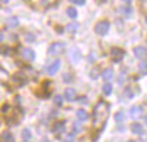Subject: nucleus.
<instances>
[{"instance_id":"1","label":"nucleus","mask_w":147,"mask_h":142,"mask_svg":"<svg viewBox=\"0 0 147 142\" xmlns=\"http://www.w3.org/2000/svg\"><path fill=\"white\" fill-rule=\"evenodd\" d=\"M109 114V104L105 101H99L94 106V111H93V123L94 127H99L100 124H103L107 118Z\"/></svg>"},{"instance_id":"2","label":"nucleus","mask_w":147,"mask_h":142,"mask_svg":"<svg viewBox=\"0 0 147 142\" xmlns=\"http://www.w3.org/2000/svg\"><path fill=\"white\" fill-rule=\"evenodd\" d=\"M65 43L63 42H55V43H52L50 44V47L47 49V52H49V55H62L63 52H65Z\"/></svg>"},{"instance_id":"3","label":"nucleus","mask_w":147,"mask_h":142,"mask_svg":"<svg viewBox=\"0 0 147 142\" xmlns=\"http://www.w3.org/2000/svg\"><path fill=\"white\" fill-rule=\"evenodd\" d=\"M110 28V24L107 21H100L99 24H96V27H94V31L99 34V36H106L107 31Z\"/></svg>"},{"instance_id":"4","label":"nucleus","mask_w":147,"mask_h":142,"mask_svg":"<svg viewBox=\"0 0 147 142\" xmlns=\"http://www.w3.org/2000/svg\"><path fill=\"white\" fill-rule=\"evenodd\" d=\"M124 55H125V51L121 49V47H112V51H110V56H112L115 62H119L124 58Z\"/></svg>"},{"instance_id":"5","label":"nucleus","mask_w":147,"mask_h":142,"mask_svg":"<svg viewBox=\"0 0 147 142\" xmlns=\"http://www.w3.org/2000/svg\"><path fill=\"white\" fill-rule=\"evenodd\" d=\"M60 65H62V64H60L59 59H55V61L47 67V73H49V74H56L57 71L60 70Z\"/></svg>"},{"instance_id":"6","label":"nucleus","mask_w":147,"mask_h":142,"mask_svg":"<svg viewBox=\"0 0 147 142\" xmlns=\"http://www.w3.org/2000/svg\"><path fill=\"white\" fill-rule=\"evenodd\" d=\"M134 55H136L138 59H144L147 56V47H144V46L134 47Z\"/></svg>"},{"instance_id":"7","label":"nucleus","mask_w":147,"mask_h":142,"mask_svg":"<svg viewBox=\"0 0 147 142\" xmlns=\"http://www.w3.org/2000/svg\"><path fill=\"white\" fill-rule=\"evenodd\" d=\"M22 56H24V59H27V61H34L35 59V52L31 49V47H27V49L22 51Z\"/></svg>"},{"instance_id":"8","label":"nucleus","mask_w":147,"mask_h":142,"mask_svg":"<svg viewBox=\"0 0 147 142\" xmlns=\"http://www.w3.org/2000/svg\"><path fill=\"white\" fill-rule=\"evenodd\" d=\"M65 99L66 101H75V98H77V90L74 89V87H68L66 90H65Z\"/></svg>"},{"instance_id":"9","label":"nucleus","mask_w":147,"mask_h":142,"mask_svg":"<svg viewBox=\"0 0 147 142\" xmlns=\"http://www.w3.org/2000/svg\"><path fill=\"white\" fill-rule=\"evenodd\" d=\"M6 25H7L9 28H16V27L19 25V19H18L16 16H9V18L6 19Z\"/></svg>"},{"instance_id":"10","label":"nucleus","mask_w":147,"mask_h":142,"mask_svg":"<svg viewBox=\"0 0 147 142\" xmlns=\"http://www.w3.org/2000/svg\"><path fill=\"white\" fill-rule=\"evenodd\" d=\"M129 114H131L132 118H138L143 114V106H132L129 110Z\"/></svg>"},{"instance_id":"11","label":"nucleus","mask_w":147,"mask_h":142,"mask_svg":"<svg viewBox=\"0 0 147 142\" xmlns=\"http://www.w3.org/2000/svg\"><path fill=\"white\" fill-rule=\"evenodd\" d=\"M131 132H132L134 135H141V133H143V126H141L140 123H132Z\"/></svg>"},{"instance_id":"12","label":"nucleus","mask_w":147,"mask_h":142,"mask_svg":"<svg viewBox=\"0 0 147 142\" xmlns=\"http://www.w3.org/2000/svg\"><path fill=\"white\" fill-rule=\"evenodd\" d=\"M102 77H103V80H106V81L112 80V79H113V70L106 68V70L103 71V73H102Z\"/></svg>"},{"instance_id":"13","label":"nucleus","mask_w":147,"mask_h":142,"mask_svg":"<svg viewBox=\"0 0 147 142\" xmlns=\"http://www.w3.org/2000/svg\"><path fill=\"white\" fill-rule=\"evenodd\" d=\"M80 28V25H78V24L77 22H71V24H68V25H66V31L68 33H71V34H74V33H77V30Z\"/></svg>"},{"instance_id":"14","label":"nucleus","mask_w":147,"mask_h":142,"mask_svg":"<svg viewBox=\"0 0 147 142\" xmlns=\"http://www.w3.org/2000/svg\"><path fill=\"white\" fill-rule=\"evenodd\" d=\"M77 118H78L80 122H85V120L88 118L87 111H85V110H78V111H77Z\"/></svg>"},{"instance_id":"15","label":"nucleus","mask_w":147,"mask_h":142,"mask_svg":"<svg viewBox=\"0 0 147 142\" xmlns=\"http://www.w3.org/2000/svg\"><path fill=\"white\" fill-rule=\"evenodd\" d=\"M65 130V122H57L56 124H53V132L59 133V132H63Z\"/></svg>"},{"instance_id":"16","label":"nucleus","mask_w":147,"mask_h":142,"mask_svg":"<svg viewBox=\"0 0 147 142\" xmlns=\"http://www.w3.org/2000/svg\"><path fill=\"white\" fill-rule=\"evenodd\" d=\"M71 59L74 62H78L80 59H81V52L78 51V49H74L72 52H71Z\"/></svg>"},{"instance_id":"17","label":"nucleus","mask_w":147,"mask_h":142,"mask_svg":"<svg viewBox=\"0 0 147 142\" xmlns=\"http://www.w3.org/2000/svg\"><path fill=\"white\" fill-rule=\"evenodd\" d=\"M112 90H113L112 83H105L103 85V93L105 95H112Z\"/></svg>"},{"instance_id":"18","label":"nucleus","mask_w":147,"mask_h":142,"mask_svg":"<svg viewBox=\"0 0 147 142\" xmlns=\"http://www.w3.org/2000/svg\"><path fill=\"white\" fill-rule=\"evenodd\" d=\"M66 15H68L69 18H77L78 12H77L75 8H68V9H66Z\"/></svg>"},{"instance_id":"19","label":"nucleus","mask_w":147,"mask_h":142,"mask_svg":"<svg viewBox=\"0 0 147 142\" xmlns=\"http://www.w3.org/2000/svg\"><path fill=\"white\" fill-rule=\"evenodd\" d=\"M53 104H55L56 106L62 105V104H63V96H62V95H56V96L53 98Z\"/></svg>"},{"instance_id":"20","label":"nucleus","mask_w":147,"mask_h":142,"mask_svg":"<svg viewBox=\"0 0 147 142\" xmlns=\"http://www.w3.org/2000/svg\"><path fill=\"white\" fill-rule=\"evenodd\" d=\"M124 118H125V113L124 111H118L116 114H115V120L118 122V123H121V122H124Z\"/></svg>"},{"instance_id":"21","label":"nucleus","mask_w":147,"mask_h":142,"mask_svg":"<svg viewBox=\"0 0 147 142\" xmlns=\"http://www.w3.org/2000/svg\"><path fill=\"white\" fill-rule=\"evenodd\" d=\"M138 70H140V73H141V74H147V62H146V61H141Z\"/></svg>"},{"instance_id":"22","label":"nucleus","mask_w":147,"mask_h":142,"mask_svg":"<svg viewBox=\"0 0 147 142\" xmlns=\"http://www.w3.org/2000/svg\"><path fill=\"white\" fill-rule=\"evenodd\" d=\"M131 12H132V9L129 8V5H127V6L122 8V14H124L125 16H131Z\"/></svg>"},{"instance_id":"23","label":"nucleus","mask_w":147,"mask_h":142,"mask_svg":"<svg viewBox=\"0 0 147 142\" xmlns=\"http://www.w3.org/2000/svg\"><path fill=\"white\" fill-rule=\"evenodd\" d=\"M7 80V73L3 70V68H0V83H3Z\"/></svg>"},{"instance_id":"24","label":"nucleus","mask_w":147,"mask_h":142,"mask_svg":"<svg viewBox=\"0 0 147 142\" xmlns=\"http://www.w3.org/2000/svg\"><path fill=\"white\" fill-rule=\"evenodd\" d=\"M22 138L25 139V141H28V139H31V132L28 129H25V130H22Z\"/></svg>"},{"instance_id":"25","label":"nucleus","mask_w":147,"mask_h":142,"mask_svg":"<svg viewBox=\"0 0 147 142\" xmlns=\"http://www.w3.org/2000/svg\"><path fill=\"white\" fill-rule=\"evenodd\" d=\"M3 139L6 141V142H13V136H12L9 132H6V133H3Z\"/></svg>"},{"instance_id":"26","label":"nucleus","mask_w":147,"mask_h":142,"mask_svg":"<svg viewBox=\"0 0 147 142\" xmlns=\"http://www.w3.org/2000/svg\"><path fill=\"white\" fill-rule=\"evenodd\" d=\"M125 79H127V74L124 73V71H122V73L119 74V77H118V81L121 83V85H122V83H124L125 81Z\"/></svg>"},{"instance_id":"27","label":"nucleus","mask_w":147,"mask_h":142,"mask_svg":"<svg viewBox=\"0 0 147 142\" xmlns=\"http://www.w3.org/2000/svg\"><path fill=\"white\" fill-rule=\"evenodd\" d=\"M97 76H99V70H97V68L91 70V73H90V77H91V79H96Z\"/></svg>"},{"instance_id":"28","label":"nucleus","mask_w":147,"mask_h":142,"mask_svg":"<svg viewBox=\"0 0 147 142\" xmlns=\"http://www.w3.org/2000/svg\"><path fill=\"white\" fill-rule=\"evenodd\" d=\"M69 2H71V3H74V5H80V6H81V5H84V3H85V0H69Z\"/></svg>"},{"instance_id":"29","label":"nucleus","mask_w":147,"mask_h":142,"mask_svg":"<svg viewBox=\"0 0 147 142\" xmlns=\"http://www.w3.org/2000/svg\"><path fill=\"white\" fill-rule=\"evenodd\" d=\"M74 139H75V136H74V135H66L65 142H74Z\"/></svg>"},{"instance_id":"30","label":"nucleus","mask_w":147,"mask_h":142,"mask_svg":"<svg viewBox=\"0 0 147 142\" xmlns=\"http://www.w3.org/2000/svg\"><path fill=\"white\" fill-rule=\"evenodd\" d=\"M125 93H127V98H132V90H131L129 87L125 89Z\"/></svg>"},{"instance_id":"31","label":"nucleus","mask_w":147,"mask_h":142,"mask_svg":"<svg viewBox=\"0 0 147 142\" xmlns=\"http://www.w3.org/2000/svg\"><path fill=\"white\" fill-rule=\"evenodd\" d=\"M53 2H55V0H43V3H41V5H43V6H49V5L53 3Z\"/></svg>"},{"instance_id":"32","label":"nucleus","mask_w":147,"mask_h":142,"mask_svg":"<svg viewBox=\"0 0 147 142\" xmlns=\"http://www.w3.org/2000/svg\"><path fill=\"white\" fill-rule=\"evenodd\" d=\"M35 40V37L32 34H27V42H34Z\"/></svg>"},{"instance_id":"33","label":"nucleus","mask_w":147,"mask_h":142,"mask_svg":"<svg viewBox=\"0 0 147 142\" xmlns=\"http://www.w3.org/2000/svg\"><path fill=\"white\" fill-rule=\"evenodd\" d=\"M71 79H72V76H71V74H65V76H63V80H65V81H69Z\"/></svg>"},{"instance_id":"34","label":"nucleus","mask_w":147,"mask_h":142,"mask_svg":"<svg viewBox=\"0 0 147 142\" xmlns=\"http://www.w3.org/2000/svg\"><path fill=\"white\" fill-rule=\"evenodd\" d=\"M3 39H5V34L3 31H0V42H3Z\"/></svg>"},{"instance_id":"35","label":"nucleus","mask_w":147,"mask_h":142,"mask_svg":"<svg viewBox=\"0 0 147 142\" xmlns=\"http://www.w3.org/2000/svg\"><path fill=\"white\" fill-rule=\"evenodd\" d=\"M124 2H125V5H129V3H131V0H124Z\"/></svg>"},{"instance_id":"36","label":"nucleus","mask_w":147,"mask_h":142,"mask_svg":"<svg viewBox=\"0 0 147 142\" xmlns=\"http://www.w3.org/2000/svg\"><path fill=\"white\" fill-rule=\"evenodd\" d=\"M0 2H2V3H7V2H9V0H0Z\"/></svg>"},{"instance_id":"37","label":"nucleus","mask_w":147,"mask_h":142,"mask_svg":"<svg viewBox=\"0 0 147 142\" xmlns=\"http://www.w3.org/2000/svg\"><path fill=\"white\" fill-rule=\"evenodd\" d=\"M128 142H136V141H128Z\"/></svg>"},{"instance_id":"38","label":"nucleus","mask_w":147,"mask_h":142,"mask_svg":"<svg viewBox=\"0 0 147 142\" xmlns=\"http://www.w3.org/2000/svg\"><path fill=\"white\" fill-rule=\"evenodd\" d=\"M146 123H147V115H146Z\"/></svg>"},{"instance_id":"39","label":"nucleus","mask_w":147,"mask_h":142,"mask_svg":"<svg viewBox=\"0 0 147 142\" xmlns=\"http://www.w3.org/2000/svg\"><path fill=\"white\" fill-rule=\"evenodd\" d=\"M146 24H147V18H146Z\"/></svg>"},{"instance_id":"40","label":"nucleus","mask_w":147,"mask_h":142,"mask_svg":"<svg viewBox=\"0 0 147 142\" xmlns=\"http://www.w3.org/2000/svg\"><path fill=\"white\" fill-rule=\"evenodd\" d=\"M144 2H147V0H144Z\"/></svg>"}]
</instances>
